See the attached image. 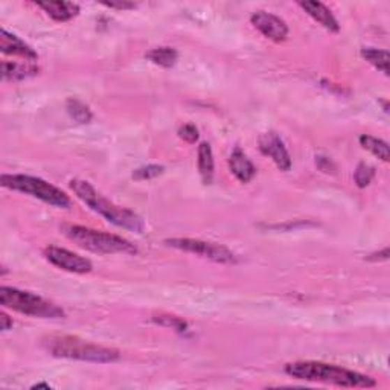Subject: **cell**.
I'll return each instance as SVG.
<instances>
[{
	"mask_svg": "<svg viewBox=\"0 0 390 390\" xmlns=\"http://www.w3.org/2000/svg\"><path fill=\"white\" fill-rule=\"evenodd\" d=\"M285 372L290 377L305 381H317V383L336 384L340 387H375V380L364 375V373L345 369L336 364L322 361H296L285 366Z\"/></svg>",
	"mask_w": 390,
	"mask_h": 390,
	"instance_id": "1",
	"label": "cell"
},
{
	"mask_svg": "<svg viewBox=\"0 0 390 390\" xmlns=\"http://www.w3.org/2000/svg\"><path fill=\"white\" fill-rule=\"evenodd\" d=\"M70 189L82 203H86L90 209L98 212L99 215H103L107 221H110L112 224H114V226L137 232V234H140V232L144 230L145 224L137 213H135L130 209H126V207H119L113 204L112 202H109L107 198H104L101 194H99L98 190L89 183V181L75 179L70 181Z\"/></svg>",
	"mask_w": 390,
	"mask_h": 390,
	"instance_id": "2",
	"label": "cell"
},
{
	"mask_svg": "<svg viewBox=\"0 0 390 390\" xmlns=\"http://www.w3.org/2000/svg\"><path fill=\"white\" fill-rule=\"evenodd\" d=\"M46 350L58 359H70L90 363H113L119 360V352L112 347H104L93 343H87L84 340L70 337V336H58L47 338L45 342Z\"/></svg>",
	"mask_w": 390,
	"mask_h": 390,
	"instance_id": "3",
	"label": "cell"
},
{
	"mask_svg": "<svg viewBox=\"0 0 390 390\" xmlns=\"http://www.w3.org/2000/svg\"><path fill=\"white\" fill-rule=\"evenodd\" d=\"M63 234L68 237L81 248H86L93 253L110 255V253H126L135 255L137 248L133 246L126 238L107 234V232L95 230L84 226H73V224H66L61 227Z\"/></svg>",
	"mask_w": 390,
	"mask_h": 390,
	"instance_id": "4",
	"label": "cell"
},
{
	"mask_svg": "<svg viewBox=\"0 0 390 390\" xmlns=\"http://www.w3.org/2000/svg\"><path fill=\"white\" fill-rule=\"evenodd\" d=\"M0 305L5 308L17 311L24 316L40 317V319H63L66 313L54 302L40 297L34 293L22 292L19 288L2 287L0 288Z\"/></svg>",
	"mask_w": 390,
	"mask_h": 390,
	"instance_id": "5",
	"label": "cell"
},
{
	"mask_svg": "<svg viewBox=\"0 0 390 390\" xmlns=\"http://www.w3.org/2000/svg\"><path fill=\"white\" fill-rule=\"evenodd\" d=\"M2 186L38 198L41 202L55 207H61V209H69L72 204L68 194L38 177L23 176V174H3Z\"/></svg>",
	"mask_w": 390,
	"mask_h": 390,
	"instance_id": "6",
	"label": "cell"
},
{
	"mask_svg": "<svg viewBox=\"0 0 390 390\" xmlns=\"http://www.w3.org/2000/svg\"><path fill=\"white\" fill-rule=\"evenodd\" d=\"M165 244L177 248L181 252L194 253L200 258L209 260L218 264H237L238 258L237 255L229 250L226 246H221L217 243H207L202 239H193V238H170L165 239Z\"/></svg>",
	"mask_w": 390,
	"mask_h": 390,
	"instance_id": "7",
	"label": "cell"
},
{
	"mask_svg": "<svg viewBox=\"0 0 390 390\" xmlns=\"http://www.w3.org/2000/svg\"><path fill=\"white\" fill-rule=\"evenodd\" d=\"M45 256L49 262L55 265V267L70 273H78V275H84V273L92 271L93 269L92 262L89 260L68 250V248L49 246L45 248Z\"/></svg>",
	"mask_w": 390,
	"mask_h": 390,
	"instance_id": "8",
	"label": "cell"
},
{
	"mask_svg": "<svg viewBox=\"0 0 390 390\" xmlns=\"http://www.w3.org/2000/svg\"><path fill=\"white\" fill-rule=\"evenodd\" d=\"M258 142L261 153L264 156H269L280 171H290V168H292V157H290L284 140L279 137L278 133H264L260 136Z\"/></svg>",
	"mask_w": 390,
	"mask_h": 390,
	"instance_id": "9",
	"label": "cell"
},
{
	"mask_svg": "<svg viewBox=\"0 0 390 390\" xmlns=\"http://www.w3.org/2000/svg\"><path fill=\"white\" fill-rule=\"evenodd\" d=\"M250 22L264 37L270 38L271 41H276V43L285 41L288 37L287 23L275 14H270L265 11H256L255 14H252Z\"/></svg>",
	"mask_w": 390,
	"mask_h": 390,
	"instance_id": "10",
	"label": "cell"
},
{
	"mask_svg": "<svg viewBox=\"0 0 390 390\" xmlns=\"http://www.w3.org/2000/svg\"><path fill=\"white\" fill-rule=\"evenodd\" d=\"M0 51L6 55L22 57L24 60H31V61H34L38 58L34 49L24 43V41L17 36L10 34L6 29L0 31Z\"/></svg>",
	"mask_w": 390,
	"mask_h": 390,
	"instance_id": "11",
	"label": "cell"
},
{
	"mask_svg": "<svg viewBox=\"0 0 390 390\" xmlns=\"http://www.w3.org/2000/svg\"><path fill=\"white\" fill-rule=\"evenodd\" d=\"M299 6H301L302 10H305V13L308 14L310 17H313L317 23H320L322 27L328 29L329 32L340 31L337 19L323 3L314 2V0H305V2H299Z\"/></svg>",
	"mask_w": 390,
	"mask_h": 390,
	"instance_id": "12",
	"label": "cell"
},
{
	"mask_svg": "<svg viewBox=\"0 0 390 390\" xmlns=\"http://www.w3.org/2000/svg\"><path fill=\"white\" fill-rule=\"evenodd\" d=\"M229 168L230 172L241 181V183H248L256 174V168L255 165L252 163V160L244 154V151L241 148H235L234 153L230 154L229 157Z\"/></svg>",
	"mask_w": 390,
	"mask_h": 390,
	"instance_id": "13",
	"label": "cell"
},
{
	"mask_svg": "<svg viewBox=\"0 0 390 390\" xmlns=\"http://www.w3.org/2000/svg\"><path fill=\"white\" fill-rule=\"evenodd\" d=\"M37 6H40L49 17L61 23L77 17L80 13V6L72 2H38Z\"/></svg>",
	"mask_w": 390,
	"mask_h": 390,
	"instance_id": "14",
	"label": "cell"
},
{
	"mask_svg": "<svg viewBox=\"0 0 390 390\" xmlns=\"http://www.w3.org/2000/svg\"><path fill=\"white\" fill-rule=\"evenodd\" d=\"M38 68L32 63L3 61L2 63V78L5 81H22L38 73Z\"/></svg>",
	"mask_w": 390,
	"mask_h": 390,
	"instance_id": "15",
	"label": "cell"
},
{
	"mask_svg": "<svg viewBox=\"0 0 390 390\" xmlns=\"http://www.w3.org/2000/svg\"><path fill=\"white\" fill-rule=\"evenodd\" d=\"M213 154L212 148L207 142H202L198 147V171H200V177L204 185H211L213 180Z\"/></svg>",
	"mask_w": 390,
	"mask_h": 390,
	"instance_id": "16",
	"label": "cell"
},
{
	"mask_svg": "<svg viewBox=\"0 0 390 390\" xmlns=\"http://www.w3.org/2000/svg\"><path fill=\"white\" fill-rule=\"evenodd\" d=\"M361 57L366 60L373 68L380 70L386 77H389V52L383 51V49H375V47H364L361 49Z\"/></svg>",
	"mask_w": 390,
	"mask_h": 390,
	"instance_id": "17",
	"label": "cell"
},
{
	"mask_svg": "<svg viewBox=\"0 0 390 390\" xmlns=\"http://www.w3.org/2000/svg\"><path fill=\"white\" fill-rule=\"evenodd\" d=\"M149 61H153L154 64L160 66V68H172L176 64L179 54L176 49L172 47H156L151 49V51L147 52L145 55Z\"/></svg>",
	"mask_w": 390,
	"mask_h": 390,
	"instance_id": "18",
	"label": "cell"
},
{
	"mask_svg": "<svg viewBox=\"0 0 390 390\" xmlns=\"http://www.w3.org/2000/svg\"><path fill=\"white\" fill-rule=\"evenodd\" d=\"M359 140H360V145L364 149H368V151H370L373 156H377L378 159H381L383 162H389L390 151H389V145L387 142H384V140L369 135H361Z\"/></svg>",
	"mask_w": 390,
	"mask_h": 390,
	"instance_id": "19",
	"label": "cell"
},
{
	"mask_svg": "<svg viewBox=\"0 0 390 390\" xmlns=\"http://www.w3.org/2000/svg\"><path fill=\"white\" fill-rule=\"evenodd\" d=\"M66 110H68L70 118L73 121H77L78 123H89L92 121V112H90V109L84 103H81L77 98L68 99V103H66Z\"/></svg>",
	"mask_w": 390,
	"mask_h": 390,
	"instance_id": "20",
	"label": "cell"
},
{
	"mask_svg": "<svg viewBox=\"0 0 390 390\" xmlns=\"http://www.w3.org/2000/svg\"><path fill=\"white\" fill-rule=\"evenodd\" d=\"M153 322H156L157 325L165 327V328H171L177 333H185L188 329V323L176 316H170V314H159V316H154Z\"/></svg>",
	"mask_w": 390,
	"mask_h": 390,
	"instance_id": "21",
	"label": "cell"
},
{
	"mask_svg": "<svg viewBox=\"0 0 390 390\" xmlns=\"http://www.w3.org/2000/svg\"><path fill=\"white\" fill-rule=\"evenodd\" d=\"M373 176H375V170H373L370 165H366V163H360L359 167H357V171H355V183L359 188H366L370 185V181L373 179Z\"/></svg>",
	"mask_w": 390,
	"mask_h": 390,
	"instance_id": "22",
	"label": "cell"
},
{
	"mask_svg": "<svg viewBox=\"0 0 390 390\" xmlns=\"http://www.w3.org/2000/svg\"><path fill=\"white\" fill-rule=\"evenodd\" d=\"M165 171V168L162 165H147V167L137 168L135 172H133V179L135 180H151Z\"/></svg>",
	"mask_w": 390,
	"mask_h": 390,
	"instance_id": "23",
	"label": "cell"
},
{
	"mask_svg": "<svg viewBox=\"0 0 390 390\" xmlns=\"http://www.w3.org/2000/svg\"><path fill=\"white\" fill-rule=\"evenodd\" d=\"M179 136H180V139L186 140L188 144H194L198 139V130L195 126H193V123H185L183 127H180Z\"/></svg>",
	"mask_w": 390,
	"mask_h": 390,
	"instance_id": "24",
	"label": "cell"
},
{
	"mask_svg": "<svg viewBox=\"0 0 390 390\" xmlns=\"http://www.w3.org/2000/svg\"><path fill=\"white\" fill-rule=\"evenodd\" d=\"M0 328H2V331H8L13 328V319L8 317L5 313L0 314Z\"/></svg>",
	"mask_w": 390,
	"mask_h": 390,
	"instance_id": "25",
	"label": "cell"
},
{
	"mask_svg": "<svg viewBox=\"0 0 390 390\" xmlns=\"http://www.w3.org/2000/svg\"><path fill=\"white\" fill-rule=\"evenodd\" d=\"M104 5L105 6H109V8H116V10H131V8H135L136 6V3H128V2H119V3H113V2H110V3H107V2H104Z\"/></svg>",
	"mask_w": 390,
	"mask_h": 390,
	"instance_id": "26",
	"label": "cell"
},
{
	"mask_svg": "<svg viewBox=\"0 0 390 390\" xmlns=\"http://www.w3.org/2000/svg\"><path fill=\"white\" fill-rule=\"evenodd\" d=\"M368 260H369V261H377V260H383V261H386V260H389V247L383 248V250H381L380 253H373V255L368 256Z\"/></svg>",
	"mask_w": 390,
	"mask_h": 390,
	"instance_id": "27",
	"label": "cell"
},
{
	"mask_svg": "<svg viewBox=\"0 0 390 390\" xmlns=\"http://www.w3.org/2000/svg\"><path fill=\"white\" fill-rule=\"evenodd\" d=\"M32 389H52V387L49 386V384H46V383H38L36 386H32Z\"/></svg>",
	"mask_w": 390,
	"mask_h": 390,
	"instance_id": "28",
	"label": "cell"
}]
</instances>
